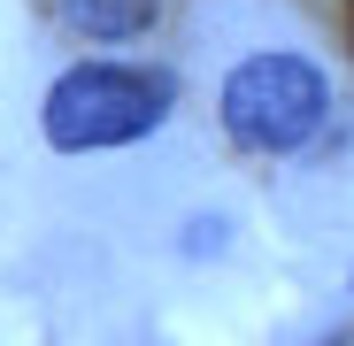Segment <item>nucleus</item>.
Returning a JSON list of instances; mask_svg holds the SVG:
<instances>
[{
  "mask_svg": "<svg viewBox=\"0 0 354 346\" xmlns=\"http://www.w3.org/2000/svg\"><path fill=\"white\" fill-rule=\"evenodd\" d=\"M169 70L147 62H77L46 85V139L62 154H100V146H131L169 124Z\"/></svg>",
  "mask_w": 354,
  "mask_h": 346,
  "instance_id": "nucleus-1",
  "label": "nucleus"
},
{
  "mask_svg": "<svg viewBox=\"0 0 354 346\" xmlns=\"http://www.w3.org/2000/svg\"><path fill=\"white\" fill-rule=\"evenodd\" d=\"M216 108H223V131L247 154H292V146H308L324 131L331 77L308 54H247V62L223 77Z\"/></svg>",
  "mask_w": 354,
  "mask_h": 346,
  "instance_id": "nucleus-2",
  "label": "nucleus"
},
{
  "mask_svg": "<svg viewBox=\"0 0 354 346\" xmlns=\"http://www.w3.org/2000/svg\"><path fill=\"white\" fill-rule=\"evenodd\" d=\"M62 16H70L85 39H139V31L162 16V0H62Z\"/></svg>",
  "mask_w": 354,
  "mask_h": 346,
  "instance_id": "nucleus-3",
  "label": "nucleus"
}]
</instances>
